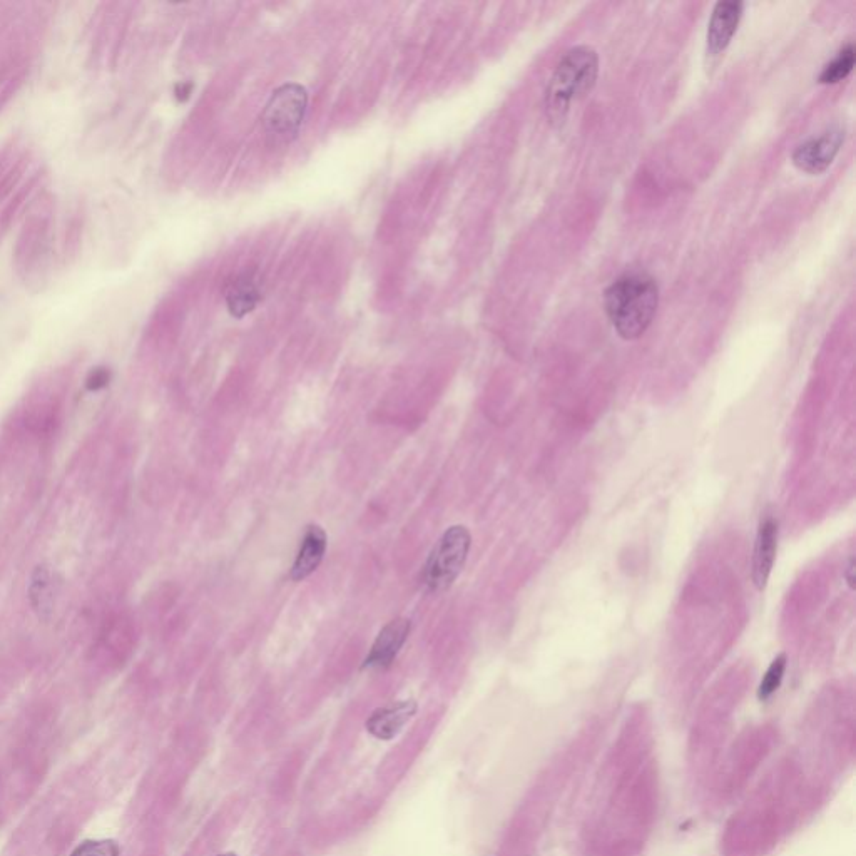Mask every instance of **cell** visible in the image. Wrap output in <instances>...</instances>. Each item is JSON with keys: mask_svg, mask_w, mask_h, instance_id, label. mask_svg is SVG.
Here are the masks:
<instances>
[{"mask_svg": "<svg viewBox=\"0 0 856 856\" xmlns=\"http://www.w3.org/2000/svg\"><path fill=\"white\" fill-rule=\"evenodd\" d=\"M658 303V285L646 273L622 275L604 295L607 316L624 340H637L646 333L653 323Z\"/></svg>", "mask_w": 856, "mask_h": 856, "instance_id": "1", "label": "cell"}, {"mask_svg": "<svg viewBox=\"0 0 856 856\" xmlns=\"http://www.w3.org/2000/svg\"><path fill=\"white\" fill-rule=\"evenodd\" d=\"M599 57L592 47L579 46L567 51L557 64L546 92L547 114L552 123H564L574 99L591 92L597 81Z\"/></svg>", "mask_w": 856, "mask_h": 856, "instance_id": "2", "label": "cell"}, {"mask_svg": "<svg viewBox=\"0 0 856 856\" xmlns=\"http://www.w3.org/2000/svg\"><path fill=\"white\" fill-rule=\"evenodd\" d=\"M472 546V535L465 525H452L430 552L425 566V584L439 594L452 587L464 569Z\"/></svg>", "mask_w": 856, "mask_h": 856, "instance_id": "3", "label": "cell"}, {"mask_svg": "<svg viewBox=\"0 0 856 856\" xmlns=\"http://www.w3.org/2000/svg\"><path fill=\"white\" fill-rule=\"evenodd\" d=\"M308 111V92L295 82L278 87L266 102L261 121L266 134L278 141H291L300 133Z\"/></svg>", "mask_w": 856, "mask_h": 856, "instance_id": "4", "label": "cell"}, {"mask_svg": "<svg viewBox=\"0 0 856 856\" xmlns=\"http://www.w3.org/2000/svg\"><path fill=\"white\" fill-rule=\"evenodd\" d=\"M225 305L235 318H245L256 310L263 296V281L255 268H246L230 276L226 281Z\"/></svg>", "mask_w": 856, "mask_h": 856, "instance_id": "5", "label": "cell"}, {"mask_svg": "<svg viewBox=\"0 0 856 856\" xmlns=\"http://www.w3.org/2000/svg\"><path fill=\"white\" fill-rule=\"evenodd\" d=\"M843 141H845V134L836 129L821 134L820 138L808 139L806 143L800 144L795 149L793 163L796 168L805 173H823L833 163Z\"/></svg>", "mask_w": 856, "mask_h": 856, "instance_id": "6", "label": "cell"}, {"mask_svg": "<svg viewBox=\"0 0 856 856\" xmlns=\"http://www.w3.org/2000/svg\"><path fill=\"white\" fill-rule=\"evenodd\" d=\"M412 624L405 617H397L383 627L377 639L373 642L372 651L368 654L363 669H387L397 659L400 649L407 642Z\"/></svg>", "mask_w": 856, "mask_h": 856, "instance_id": "7", "label": "cell"}, {"mask_svg": "<svg viewBox=\"0 0 856 856\" xmlns=\"http://www.w3.org/2000/svg\"><path fill=\"white\" fill-rule=\"evenodd\" d=\"M743 2H718L713 9V16L708 27V57L716 59L721 56L734 34L738 31L739 21L743 17Z\"/></svg>", "mask_w": 856, "mask_h": 856, "instance_id": "8", "label": "cell"}, {"mask_svg": "<svg viewBox=\"0 0 856 856\" xmlns=\"http://www.w3.org/2000/svg\"><path fill=\"white\" fill-rule=\"evenodd\" d=\"M776 549H778V522L773 517L761 520L758 535H756L755 552H753V582L756 589L763 591L771 571L775 566Z\"/></svg>", "mask_w": 856, "mask_h": 856, "instance_id": "9", "label": "cell"}, {"mask_svg": "<svg viewBox=\"0 0 856 856\" xmlns=\"http://www.w3.org/2000/svg\"><path fill=\"white\" fill-rule=\"evenodd\" d=\"M415 713H417V703L413 699L388 704L373 711L372 716L367 719V731L373 738L388 741L405 728V724L415 716Z\"/></svg>", "mask_w": 856, "mask_h": 856, "instance_id": "10", "label": "cell"}, {"mask_svg": "<svg viewBox=\"0 0 856 856\" xmlns=\"http://www.w3.org/2000/svg\"><path fill=\"white\" fill-rule=\"evenodd\" d=\"M327 532L320 525L310 524L301 539L300 551L291 569V581L300 582L318 569L327 552Z\"/></svg>", "mask_w": 856, "mask_h": 856, "instance_id": "11", "label": "cell"}, {"mask_svg": "<svg viewBox=\"0 0 856 856\" xmlns=\"http://www.w3.org/2000/svg\"><path fill=\"white\" fill-rule=\"evenodd\" d=\"M29 596H31L32 607L39 616L47 617L51 614L54 589H52L51 572L47 567L39 566L32 574Z\"/></svg>", "mask_w": 856, "mask_h": 856, "instance_id": "12", "label": "cell"}, {"mask_svg": "<svg viewBox=\"0 0 856 856\" xmlns=\"http://www.w3.org/2000/svg\"><path fill=\"white\" fill-rule=\"evenodd\" d=\"M855 66V47L853 44L843 47L833 61L828 62L820 74L821 84H835L845 79Z\"/></svg>", "mask_w": 856, "mask_h": 856, "instance_id": "13", "label": "cell"}, {"mask_svg": "<svg viewBox=\"0 0 856 856\" xmlns=\"http://www.w3.org/2000/svg\"><path fill=\"white\" fill-rule=\"evenodd\" d=\"M786 671V656L780 654L778 658L770 664V668L766 671L765 676L761 679L760 688H758V699L760 701H768L773 698V694L780 689Z\"/></svg>", "mask_w": 856, "mask_h": 856, "instance_id": "14", "label": "cell"}, {"mask_svg": "<svg viewBox=\"0 0 856 856\" xmlns=\"http://www.w3.org/2000/svg\"><path fill=\"white\" fill-rule=\"evenodd\" d=\"M71 856H121V850L114 840H87Z\"/></svg>", "mask_w": 856, "mask_h": 856, "instance_id": "15", "label": "cell"}, {"mask_svg": "<svg viewBox=\"0 0 856 856\" xmlns=\"http://www.w3.org/2000/svg\"><path fill=\"white\" fill-rule=\"evenodd\" d=\"M109 380H111V373L107 372L106 368H97L87 377V390H91V392L102 390V388L107 387Z\"/></svg>", "mask_w": 856, "mask_h": 856, "instance_id": "16", "label": "cell"}, {"mask_svg": "<svg viewBox=\"0 0 856 856\" xmlns=\"http://www.w3.org/2000/svg\"><path fill=\"white\" fill-rule=\"evenodd\" d=\"M845 579L848 582V586L853 589L855 587V559L853 557H851L848 567H846Z\"/></svg>", "mask_w": 856, "mask_h": 856, "instance_id": "17", "label": "cell"}, {"mask_svg": "<svg viewBox=\"0 0 856 856\" xmlns=\"http://www.w3.org/2000/svg\"><path fill=\"white\" fill-rule=\"evenodd\" d=\"M220 856H236V855H235V853H223V855H220Z\"/></svg>", "mask_w": 856, "mask_h": 856, "instance_id": "18", "label": "cell"}]
</instances>
